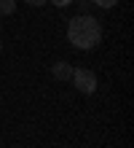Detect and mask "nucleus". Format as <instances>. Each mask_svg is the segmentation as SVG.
I'll return each instance as SVG.
<instances>
[{
	"label": "nucleus",
	"instance_id": "nucleus-1",
	"mask_svg": "<svg viewBox=\"0 0 134 148\" xmlns=\"http://www.w3.org/2000/svg\"><path fill=\"white\" fill-rule=\"evenodd\" d=\"M67 40L73 43L75 49L80 51H88L94 46H99L102 40V24L88 14H80V16H73L67 22Z\"/></svg>",
	"mask_w": 134,
	"mask_h": 148
},
{
	"label": "nucleus",
	"instance_id": "nucleus-2",
	"mask_svg": "<svg viewBox=\"0 0 134 148\" xmlns=\"http://www.w3.org/2000/svg\"><path fill=\"white\" fill-rule=\"evenodd\" d=\"M70 81H73L75 89L83 92V94H94V92H97V75H94L91 70H86V67H73Z\"/></svg>",
	"mask_w": 134,
	"mask_h": 148
},
{
	"label": "nucleus",
	"instance_id": "nucleus-3",
	"mask_svg": "<svg viewBox=\"0 0 134 148\" xmlns=\"http://www.w3.org/2000/svg\"><path fill=\"white\" fill-rule=\"evenodd\" d=\"M51 73H54L56 81H70V75H73V65L65 62V59H62V62H54L51 65Z\"/></svg>",
	"mask_w": 134,
	"mask_h": 148
},
{
	"label": "nucleus",
	"instance_id": "nucleus-4",
	"mask_svg": "<svg viewBox=\"0 0 134 148\" xmlns=\"http://www.w3.org/2000/svg\"><path fill=\"white\" fill-rule=\"evenodd\" d=\"M16 11V0H0V16H11Z\"/></svg>",
	"mask_w": 134,
	"mask_h": 148
},
{
	"label": "nucleus",
	"instance_id": "nucleus-5",
	"mask_svg": "<svg viewBox=\"0 0 134 148\" xmlns=\"http://www.w3.org/2000/svg\"><path fill=\"white\" fill-rule=\"evenodd\" d=\"M91 3H97L99 8H113V5H118L121 0H91Z\"/></svg>",
	"mask_w": 134,
	"mask_h": 148
},
{
	"label": "nucleus",
	"instance_id": "nucleus-6",
	"mask_svg": "<svg viewBox=\"0 0 134 148\" xmlns=\"http://www.w3.org/2000/svg\"><path fill=\"white\" fill-rule=\"evenodd\" d=\"M48 3H54L56 8H65V5H70V3H73V0H48Z\"/></svg>",
	"mask_w": 134,
	"mask_h": 148
},
{
	"label": "nucleus",
	"instance_id": "nucleus-7",
	"mask_svg": "<svg viewBox=\"0 0 134 148\" xmlns=\"http://www.w3.org/2000/svg\"><path fill=\"white\" fill-rule=\"evenodd\" d=\"M27 3H30V5H35V8H40L43 3H48V0H27Z\"/></svg>",
	"mask_w": 134,
	"mask_h": 148
},
{
	"label": "nucleus",
	"instance_id": "nucleus-8",
	"mask_svg": "<svg viewBox=\"0 0 134 148\" xmlns=\"http://www.w3.org/2000/svg\"><path fill=\"white\" fill-rule=\"evenodd\" d=\"M0 49H3V40H0Z\"/></svg>",
	"mask_w": 134,
	"mask_h": 148
}]
</instances>
